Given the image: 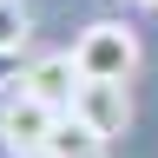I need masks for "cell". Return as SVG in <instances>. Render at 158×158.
I'll list each match as a JSON object with an SVG mask.
<instances>
[{
    "label": "cell",
    "mask_w": 158,
    "mask_h": 158,
    "mask_svg": "<svg viewBox=\"0 0 158 158\" xmlns=\"http://www.w3.org/2000/svg\"><path fill=\"white\" fill-rule=\"evenodd\" d=\"M27 33H33V20L20 0H0V46L7 53H27Z\"/></svg>",
    "instance_id": "cell-6"
},
{
    "label": "cell",
    "mask_w": 158,
    "mask_h": 158,
    "mask_svg": "<svg viewBox=\"0 0 158 158\" xmlns=\"http://www.w3.org/2000/svg\"><path fill=\"white\" fill-rule=\"evenodd\" d=\"M73 112L86 118L106 145H118V138L132 132V92L118 86V79H86V86H79V99H73Z\"/></svg>",
    "instance_id": "cell-3"
},
{
    "label": "cell",
    "mask_w": 158,
    "mask_h": 158,
    "mask_svg": "<svg viewBox=\"0 0 158 158\" xmlns=\"http://www.w3.org/2000/svg\"><path fill=\"white\" fill-rule=\"evenodd\" d=\"M53 118H59V106L33 99L27 86H13V92H7V106H0V138H7V152H27V158H40V152H46Z\"/></svg>",
    "instance_id": "cell-2"
},
{
    "label": "cell",
    "mask_w": 158,
    "mask_h": 158,
    "mask_svg": "<svg viewBox=\"0 0 158 158\" xmlns=\"http://www.w3.org/2000/svg\"><path fill=\"white\" fill-rule=\"evenodd\" d=\"M20 86H27L33 99H46V106L59 112H73V99H79V66H73V53H33L27 59V73H20Z\"/></svg>",
    "instance_id": "cell-4"
},
{
    "label": "cell",
    "mask_w": 158,
    "mask_h": 158,
    "mask_svg": "<svg viewBox=\"0 0 158 158\" xmlns=\"http://www.w3.org/2000/svg\"><path fill=\"white\" fill-rule=\"evenodd\" d=\"M106 152H112V145H106V138H99L79 112H59V118H53V132H46V152H40V158H106Z\"/></svg>",
    "instance_id": "cell-5"
},
{
    "label": "cell",
    "mask_w": 158,
    "mask_h": 158,
    "mask_svg": "<svg viewBox=\"0 0 158 158\" xmlns=\"http://www.w3.org/2000/svg\"><path fill=\"white\" fill-rule=\"evenodd\" d=\"M13 158H27V152H13Z\"/></svg>",
    "instance_id": "cell-9"
},
{
    "label": "cell",
    "mask_w": 158,
    "mask_h": 158,
    "mask_svg": "<svg viewBox=\"0 0 158 158\" xmlns=\"http://www.w3.org/2000/svg\"><path fill=\"white\" fill-rule=\"evenodd\" d=\"M138 7H158V0H138Z\"/></svg>",
    "instance_id": "cell-8"
},
{
    "label": "cell",
    "mask_w": 158,
    "mask_h": 158,
    "mask_svg": "<svg viewBox=\"0 0 158 158\" xmlns=\"http://www.w3.org/2000/svg\"><path fill=\"white\" fill-rule=\"evenodd\" d=\"M106 7H112V0H106Z\"/></svg>",
    "instance_id": "cell-10"
},
{
    "label": "cell",
    "mask_w": 158,
    "mask_h": 158,
    "mask_svg": "<svg viewBox=\"0 0 158 158\" xmlns=\"http://www.w3.org/2000/svg\"><path fill=\"white\" fill-rule=\"evenodd\" d=\"M20 73H27V53H7V46H0V86H20Z\"/></svg>",
    "instance_id": "cell-7"
},
{
    "label": "cell",
    "mask_w": 158,
    "mask_h": 158,
    "mask_svg": "<svg viewBox=\"0 0 158 158\" xmlns=\"http://www.w3.org/2000/svg\"><path fill=\"white\" fill-rule=\"evenodd\" d=\"M73 66H79V79H118V86H132V73H138V33L125 20H92V27L73 40Z\"/></svg>",
    "instance_id": "cell-1"
}]
</instances>
